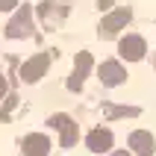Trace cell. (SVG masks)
<instances>
[{
    "mask_svg": "<svg viewBox=\"0 0 156 156\" xmlns=\"http://www.w3.org/2000/svg\"><path fill=\"white\" fill-rule=\"evenodd\" d=\"M127 21H130V9H127V6H121V9H115L112 15L103 21V27H100V30H103V33H115V30H121Z\"/></svg>",
    "mask_w": 156,
    "mask_h": 156,
    "instance_id": "1",
    "label": "cell"
},
{
    "mask_svg": "<svg viewBox=\"0 0 156 156\" xmlns=\"http://www.w3.org/2000/svg\"><path fill=\"white\" fill-rule=\"evenodd\" d=\"M121 53L127 56V59H139L141 53H144V41H141L139 35H127L121 41Z\"/></svg>",
    "mask_w": 156,
    "mask_h": 156,
    "instance_id": "2",
    "label": "cell"
},
{
    "mask_svg": "<svg viewBox=\"0 0 156 156\" xmlns=\"http://www.w3.org/2000/svg\"><path fill=\"white\" fill-rule=\"evenodd\" d=\"M41 68H44V59L30 62V65H27V77H33V74H41Z\"/></svg>",
    "mask_w": 156,
    "mask_h": 156,
    "instance_id": "3",
    "label": "cell"
},
{
    "mask_svg": "<svg viewBox=\"0 0 156 156\" xmlns=\"http://www.w3.org/2000/svg\"><path fill=\"white\" fill-rule=\"evenodd\" d=\"M18 6V0H0V12H12Z\"/></svg>",
    "mask_w": 156,
    "mask_h": 156,
    "instance_id": "4",
    "label": "cell"
},
{
    "mask_svg": "<svg viewBox=\"0 0 156 156\" xmlns=\"http://www.w3.org/2000/svg\"><path fill=\"white\" fill-rule=\"evenodd\" d=\"M106 77H118V68L115 65H106Z\"/></svg>",
    "mask_w": 156,
    "mask_h": 156,
    "instance_id": "5",
    "label": "cell"
}]
</instances>
